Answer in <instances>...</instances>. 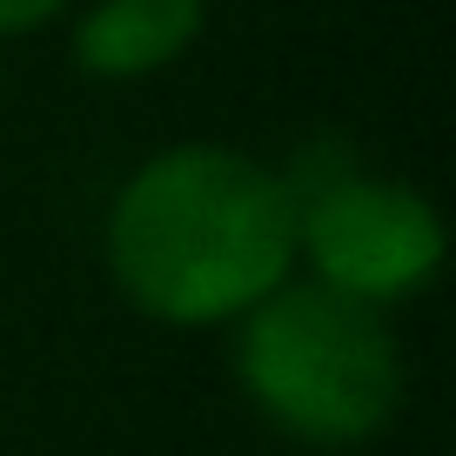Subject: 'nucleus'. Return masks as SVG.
Masks as SVG:
<instances>
[{"mask_svg": "<svg viewBox=\"0 0 456 456\" xmlns=\"http://www.w3.org/2000/svg\"><path fill=\"white\" fill-rule=\"evenodd\" d=\"M108 275L148 322H242L296 275V195L282 168L222 142L148 155L108 208Z\"/></svg>", "mask_w": 456, "mask_h": 456, "instance_id": "nucleus-1", "label": "nucleus"}, {"mask_svg": "<svg viewBox=\"0 0 456 456\" xmlns=\"http://www.w3.org/2000/svg\"><path fill=\"white\" fill-rule=\"evenodd\" d=\"M235 376L262 423L309 450L383 436L403 403V356L383 309H362L309 275H289L235 322Z\"/></svg>", "mask_w": 456, "mask_h": 456, "instance_id": "nucleus-2", "label": "nucleus"}, {"mask_svg": "<svg viewBox=\"0 0 456 456\" xmlns=\"http://www.w3.org/2000/svg\"><path fill=\"white\" fill-rule=\"evenodd\" d=\"M296 195V262H309V282L389 309L436 282L443 269V215L396 175H370L349 155L322 161L309 155L282 168Z\"/></svg>", "mask_w": 456, "mask_h": 456, "instance_id": "nucleus-3", "label": "nucleus"}, {"mask_svg": "<svg viewBox=\"0 0 456 456\" xmlns=\"http://www.w3.org/2000/svg\"><path fill=\"white\" fill-rule=\"evenodd\" d=\"M208 28V0H94L74 20V68L94 81H148Z\"/></svg>", "mask_w": 456, "mask_h": 456, "instance_id": "nucleus-4", "label": "nucleus"}, {"mask_svg": "<svg viewBox=\"0 0 456 456\" xmlns=\"http://www.w3.org/2000/svg\"><path fill=\"white\" fill-rule=\"evenodd\" d=\"M74 0H0V41L7 34H34V28H47V20H61Z\"/></svg>", "mask_w": 456, "mask_h": 456, "instance_id": "nucleus-5", "label": "nucleus"}]
</instances>
